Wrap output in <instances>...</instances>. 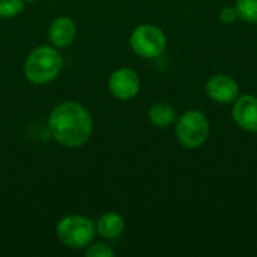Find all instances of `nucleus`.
Returning <instances> with one entry per match:
<instances>
[{"label": "nucleus", "mask_w": 257, "mask_h": 257, "mask_svg": "<svg viewBox=\"0 0 257 257\" xmlns=\"http://www.w3.org/2000/svg\"><path fill=\"white\" fill-rule=\"evenodd\" d=\"M59 239L69 248H84L87 247L95 235L96 227L87 217L83 215H68L62 218L57 224Z\"/></svg>", "instance_id": "nucleus-4"}, {"label": "nucleus", "mask_w": 257, "mask_h": 257, "mask_svg": "<svg viewBox=\"0 0 257 257\" xmlns=\"http://www.w3.org/2000/svg\"><path fill=\"white\" fill-rule=\"evenodd\" d=\"M238 11L235 6H226L220 11V21L226 23V24H232L238 20Z\"/></svg>", "instance_id": "nucleus-15"}, {"label": "nucleus", "mask_w": 257, "mask_h": 257, "mask_svg": "<svg viewBox=\"0 0 257 257\" xmlns=\"http://www.w3.org/2000/svg\"><path fill=\"white\" fill-rule=\"evenodd\" d=\"M108 89L111 95L117 99H131L140 90V77L136 71L130 68H119L110 75Z\"/></svg>", "instance_id": "nucleus-6"}, {"label": "nucleus", "mask_w": 257, "mask_h": 257, "mask_svg": "<svg viewBox=\"0 0 257 257\" xmlns=\"http://www.w3.org/2000/svg\"><path fill=\"white\" fill-rule=\"evenodd\" d=\"M60 53L48 45L35 48L26 59L24 74L26 78L33 84H45L53 81L62 69Z\"/></svg>", "instance_id": "nucleus-2"}, {"label": "nucleus", "mask_w": 257, "mask_h": 257, "mask_svg": "<svg viewBox=\"0 0 257 257\" xmlns=\"http://www.w3.org/2000/svg\"><path fill=\"white\" fill-rule=\"evenodd\" d=\"M149 120L157 128H167L176 120V110L172 104L157 102L149 108Z\"/></svg>", "instance_id": "nucleus-11"}, {"label": "nucleus", "mask_w": 257, "mask_h": 257, "mask_svg": "<svg viewBox=\"0 0 257 257\" xmlns=\"http://www.w3.org/2000/svg\"><path fill=\"white\" fill-rule=\"evenodd\" d=\"M232 116L241 130L247 133H257V96L242 95L236 98L232 108Z\"/></svg>", "instance_id": "nucleus-7"}, {"label": "nucleus", "mask_w": 257, "mask_h": 257, "mask_svg": "<svg viewBox=\"0 0 257 257\" xmlns=\"http://www.w3.org/2000/svg\"><path fill=\"white\" fill-rule=\"evenodd\" d=\"M206 93L211 99L218 104H229L239 95V86L230 75L217 74L206 83Z\"/></svg>", "instance_id": "nucleus-8"}, {"label": "nucleus", "mask_w": 257, "mask_h": 257, "mask_svg": "<svg viewBox=\"0 0 257 257\" xmlns=\"http://www.w3.org/2000/svg\"><path fill=\"white\" fill-rule=\"evenodd\" d=\"M75 33H77L75 23L68 17L56 18L48 29V38L51 44L59 48L69 47L75 39Z\"/></svg>", "instance_id": "nucleus-9"}, {"label": "nucleus", "mask_w": 257, "mask_h": 257, "mask_svg": "<svg viewBox=\"0 0 257 257\" xmlns=\"http://www.w3.org/2000/svg\"><path fill=\"white\" fill-rule=\"evenodd\" d=\"M86 254H87V257H113L114 251L111 250L110 245H107L104 242H96L87 248Z\"/></svg>", "instance_id": "nucleus-14"}, {"label": "nucleus", "mask_w": 257, "mask_h": 257, "mask_svg": "<svg viewBox=\"0 0 257 257\" xmlns=\"http://www.w3.org/2000/svg\"><path fill=\"white\" fill-rule=\"evenodd\" d=\"M96 233L105 239H114L125 230V218L117 212L104 214L96 223Z\"/></svg>", "instance_id": "nucleus-10"}, {"label": "nucleus", "mask_w": 257, "mask_h": 257, "mask_svg": "<svg viewBox=\"0 0 257 257\" xmlns=\"http://www.w3.org/2000/svg\"><path fill=\"white\" fill-rule=\"evenodd\" d=\"M48 130L59 145L65 148H80L92 134V116L78 102H62L51 111Z\"/></svg>", "instance_id": "nucleus-1"}, {"label": "nucleus", "mask_w": 257, "mask_h": 257, "mask_svg": "<svg viewBox=\"0 0 257 257\" xmlns=\"http://www.w3.org/2000/svg\"><path fill=\"white\" fill-rule=\"evenodd\" d=\"M24 9V0H0V17L12 18Z\"/></svg>", "instance_id": "nucleus-13"}, {"label": "nucleus", "mask_w": 257, "mask_h": 257, "mask_svg": "<svg viewBox=\"0 0 257 257\" xmlns=\"http://www.w3.org/2000/svg\"><path fill=\"white\" fill-rule=\"evenodd\" d=\"M235 8L241 20L257 24V0H238Z\"/></svg>", "instance_id": "nucleus-12"}, {"label": "nucleus", "mask_w": 257, "mask_h": 257, "mask_svg": "<svg viewBox=\"0 0 257 257\" xmlns=\"http://www.w3.org/2000/svg\"><path fill=\"white\" fill-rule=\"evenodd\" d=\"M130 45L137 56L143 59H155L164 53L167 38L160 27L154 24H142L131 33Z\"/></svg>", "instance_id": "nucleus-5"}, {"label": "nucleus", "mask_w": 257, "mask_h": 257, "mask_svg": "<svg viewBox=\"0 0 257 257\" xmlns=\"http://www.w3.org/2000/svg\"><path fill=\"white\" fill-rule=\"evenodd\" d=\"M211 134L208 117L199 110H188L176 120V137L187 149H197L203 146Z\"/></svg>", "instance_id": "nucleus-3"}, {"label": "nucleus", "mask_w": 257, "mask_h": 257, "mask_svg": "<svg viewBox=\"0 0 257 257\" xmlns=\"http://www.w3.org/2000/svg\"><path fill=\"white\" fill-rule=\"evenodd\" d=\"M27 2H33V0H27Z\"/></svg>", "instance_id": "nucleus-16"}]
</instances>
